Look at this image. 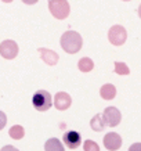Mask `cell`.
<instances>
[{
	"label": "cell",
	"mask_w": 141,
	"mask_h": 151,
	"mask_svg": "<svg viewBox=\"0 0 141 151\" xmlns=\"http://www.w3.org/2000/svg\"><path fill=\"white\" fill-rule=\"evenodd\" d=\"M82 46H83L82 36L77 32H75V31H67L61 36V47L68 54H76L77 51L82 49Z\"/></svg>",
	"instance_id": "6da1fadb"
},
{
	"label": "cell",
	"mask_w": 141,
	"mask_h": 151,
	"mask_svg": "<svg viewBox=\"0 0 141 151\" xmlns=\"http://www.w3.org/2000/svg\"><path fill=\"white\" fill-rule=\"evenodd\" d=\"M49 10L53 14V17H55L57 19H65L69 15L71 7L67 0H50Z\"/></svg>",
	"instance_id": "7a4b0ae2"
},
{
	"label": "cell",
	"mask_w": 141,
	"mask_h": 151,
	"mask_svg": "<svg viewBox=\"0 0 141 151\" xmlns=\"http://www.w3.org/2000/svg\"><path fill=\"white\" fill-rule=\"evenodd\" d=\"M32 104L40 112H44V111L50 110V107L53 105L51 94L49 92H46V90H37L32 97Z\"/></svg>",
	"instance_id": "3957f363"
},
{
	"label": "cell",
	"mask_w": 141,
	"mask_h": 151,
	"mask_svg": "<svg viewBox=\"0 0 141 151\" xmlns=\"http://www.w3.org/2000/svg\"><path fill=\"white\" fill-rule=\"evenodd\" d=\"M127 39V32L122 25H114L108 31V40L114 46H122Z\"/></svg>",
	"instance_id": "277c9868"
},
{
	"label": "cell",
	"mask_w": 141,
	"mask_h": 151,
	"mask_svg": "<svg viewBox=\"0 0 141 151\" xmlns=\"http://www.w3.org/2000/svg\"><path fill=\"white\" fill-rule=\"evenodd\" d=\"M102 119H104L107 126L115 128V126H118L120 124L122 114H120V111L116 107H107L104 110V114H102Z\"/></svg>",
	"instance_id": "5b68a950"
},
{
	"label": "cell",
	"mask_w": 141,
	"mask_h": 151,
	"mask_svg": "<svg viewBox=\"0 0 141 151\" xmlns=\"http://www.w3.org/2000/svg\"><path fill=\"white\" fill-rule=\"evenodd\" d=\"M18 54V45L14 40H3L0 43V55L6 60H14Z\"/></svg>",
	"instance_id": "8992f818"
},
{
	"label": "cell",
	"mask_w": 141,
	"mask_h": 151,
	"mask_svg": "<svg viewBox=\"0 0 141 151\" xmlns=\"http://www.w3.org/2000/svg\"><path fill=\"white\" fill-rule=\"evenodd\" d=\"M104 146H105V148L109 150V151L119 150L120 146H122V137L115 132L107 133V134L104 136Z\"/></svg>",
	"instance_id": "52a82bcc"
},
{
	"label": "cell",
	"mask_w": 141,
	"mask_h": 151,
	"mask_svg": "<svg viewBox=\"0 0 141 151\" xmlns=\"http://www.w3.org/2000/svg\"><path fill=\"white\" fill-rule=\"evenodd\" d=\"M71 104H72V99H71V96H69L68 93L58 92L57 94H55L54 105H55V108H57V110H59V111L68 110L69 107H71Z\"/></svg>",
	"instance_id": "ba28073f"
},
{
	"label": "cell",
	"mask_w": 141,
	"mask_h": 151,
	"mask_svg": "<svg viewBox=\"0 0 141 151\" xmlns=\"http://www.w3.org/2000/svg\"><path fill=\"white\" fill-rule=\"evenodd\" d=\"M64 143L65 146L71 148V150H75L82 144V136L79 132H75V130H71V132H67L64 134Z\"/></svg>",
	"instance_id": "9c48e42d"
},
{
	"label": "cell",
	"mask_w": 141,
	"mask_h": 151,
	"mask_svg": "<svg viewBox=\"0 0 141 151\" xmlns=\"http://www.w3.org/2000/svg\"><path fill=\"white\" fill-rule=\"evenodd\" d=\"M39 54H40L42 60L44 61L46 64H49V65H55L57 63H58V58H59V55L55 53V51L50 50V49H39Z\"/></svg>",
	"instance_id": "30bf717a"
},
{
	"label": "cell",
	"mask_w": 141,
	"mask_h": 151,
	"mask_svg": "<svg viewBox=\"0 0 141 151\" xmlns=\"http://www.w3.org/2000/svg\"><path fill=\"white\" fill-rule=\"evenodd\" d=\"M100 94L104 100H112L116 96V87L114 85H111V83H105L100 89Z\"/></svg>",
	"instance_id": "8fae6325"
},
{
	"label": "cell",
	"mask_w": 141,
	"mask_h": 151,
	"mask_svg": "<svg viewBox=\"0 0 141 151\" xmlns=\"http://www.w3.org/2000/svg\"><path fill=\"white\" fill-rule=\"evenodd\" d=\"M44 151H65L62 143L59 142L58 139H49L44 144Z\"/></svg>",
	"instance_id": "7c38bea8"
},
{
	"label": "cell",
	"mask_w": 141,
	"mask_h": 151,
	"mask_svg": "<svg viewBox=\"0 0 141 151\" xmlns=\"http://www.w3.org/2000/svg\"><path fill=\"white\" fill-rule=\"evenodd\" d=\"M107 126L104 122V119H102V115L97 114L94 115L90 121V128L94 130V132H101V130H104V128Z\"/></svg>",
	"instance_id": "4fadbf2b"
},
{
	"label": "cell",
	"mask_w": 141,
	"mask_h": 151,
	"mask_svg": "<svg viewBox=\"0 0 141 151\" xmlns=\"http://www.w3.org/2000/svg\"><path fill=\"white\" fill-rule=\"evenodd\" d=\"M77 68L80 69L82 72H90L91 69L94 68V63H93V60L89 58V57H83V58L79 60Z\"/></svg>",
	"instance_id": "5bb4252c"
},
{
	"label": "cell",
	"mask_w": 141,
	"mask_h": 151,
	"mask_svg": "<svg viewBox=\"0 0 141 151\" xmlns=\"http://www.w3.org/2000/svg\"><path fill=\"white\" fill-rule=\"evenodd\" d=\"M9 136L14 140H21V139L25 136V130L21 125H15L9 130Z\"/></svg>",
	"instance_id": "9a60e30c"
},
{
	"label": "cell",
	"mask_w": 141,
	"mask_h": 151,
	"mask_svg": "<svg viewBox=\"0 0 141 151\" xmlns=\"http://www.w3.org/2000/svg\"><path fill=\"white\" fill-rule=\"evenodd\" d=\"M115 72L118 75H129L130 73V69L125 63H120V61H116L115 63Z\"/></svg>",
	"instance_id": "2e32d148"
},
{
	"label": "cell",
	"mask_w": 141,
	"mask_h": 151,
	"mask_svg": "<svg viewBox=\"0 0 141 151\" xmlns=\"http://www.w3.org/2000/svg\"><path fill=\"white\" fill-rule=\"evenodd\" d=\"M83 150L84 151H100V147L93 140H86L84 144H83Z\"/></svg>",
	"instance_id": "e0dca14e"
},
{
	"label": "cell",
	"mask_w": 141,
	"mask_h": 151,
	"mask_svg": "<svg viewBox=\"0 0 141 151\" xmlns=\"http://www.w3.org/2000/svg\"><path fill=\"white\" fill-rule=\"evenodd\" d=\"M6 124H7V116H6V114L3 111H0V130L4 128Z\"/></svg>",
	"instance_id": "ac0fdd59"
},
{
	"label": "cell",
	"mask_w": 141,
	"mask_h": 151,
	"mask_svg": "<svg viewBox=\"0 0 141 151\" xmlns=\"http://www.w3.org/2000/svg\"><path fill=\"white\" fill-rule=\"evenodd\" d=\"M129 151H141V143H134L129 147Z\"/></svg>",
	"instance_id": "d6986e66"
},
{
	"label": "cell",
	"mask_w": 141,
	"mask_h": 151,
	"mask_svg": "<svg viewBox=\"0 0 141 151\" xmlns=\"http://www.w3.org/2000/svg\"><path fill=\"white\" fill-rule=\"evenodd\" d=\"M0 151H19V150L15 148V147H13V146H3Z\"/></svg>",
	"instance_id": "ffe728a7"
},
{
	"label": "cell",
	"mask_w": 141,
	"mask_h": 151,
	"mask_svg": "<svg viewBox=\"0 0 141 151\" xmlns=\"http://www.w3.org/2000/svg\"><path fill=\"white\" fill-rule=\"evenodd\" d=\"M25 4H35V3H37L39 0H22Z\"/></svg>",
	"instance_id": "44dd1931"
},
{
	"label": "cell",
	"mask_w": 141,
	"mask_h": 151,
	"mask_svg": "<svg viewBox=\"0 0 141 151\" xmlns=\"http://www.w3.org/2000/svg\"><path fill=\"white\" fill-rule=\"evenodd\" d=\"M137 13H138V17L141 18V4H140V7H138V11H137Z\"/></svg>",
	"instance_id": "7402d4cb"
},
{
	"label": "cell",
	"mask_w": 141,
	"mask_h": 151,
	"mask_svg": "<svg viewBox=\"0 0 141 151\" xmlns=\"http://www.w3.org/2000/svg\"><path fill=\"white\" fill-rule=\"evenodd\" d=\"M1 1H4V3H11L13 0H1Z\"/></svg>",
	"instance_id": "603a6c76"
},
{
	"label": "cell",
	"mask_w": 141,
	"mask_h": 151,
	"mask_svg": "<svg viewBox=\"0 0 141 151\" xmlns=\"http://www.w3.org/2000/svg\"><path fill=\"white\" fill-rule=\"evenodd\" d=\"M122 1H130V0H122Z\"/></svg>",
	"instance_id": "cb8c5ba5"
}]
</instances>
